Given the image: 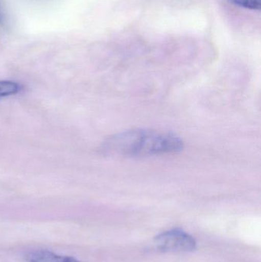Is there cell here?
<instances>
[{
    "instance_id": "6da1fadb",
    "label": "cell",
    "mask_w": 261,
    "mask_h": 262,
    "mask_svg": "<svg viewBox=\"0 0 261 262\" xmlns=\"http://www.w3.org/2000/svg\"><path fill=\"white\" fill-rule=\"evenodd\" d=\"M183 147L182 139L173 133L133 129L109 137L102 150L114 157H139L176 154Z\"/></svg>"
},
{
    "instance_id": "7a4b0ae2",
    "label": "cell",
    "mask_w": 261,
    "mask_h": 262,
    "mask_svg": "<svg viewBox=\"0 0 261 262\" xmlns=\"http://www.w3.org/2000/svg\"><path fill=\"white\" fill-rule=\"evenodd\" d=\"M155 243L159 250L170 253L193 252L196 248L194 238L179 229L162 232L156 237Z\"/></svg>"
},
{
    "instance_id": "3957f363",
    "label": "cell",
    "mask_w": 261,
    "mask_h": 262,
    "mask_svg": "<svg viewBox=\"0 0 261 262\" xmlns=\"http://www.w3.org/2000/svg\"><path fill=\"white\" fill-rule=\"evenodd\" d=\"M27 262H81L72 257L61 256L47 250L30 252L26 257Z\"/></svg>"
},
{
    "instance_id": "277c9868",
    "label": "cell",
    "mask_w": 261,
    "mask_h": 262,
    "mask_svg": "<svg viewBox=\"0 0 261 262\" xmlns=\"http://www.w3.org/2000/svg\"><path fill=\"white\" fill-rule=\"evenodd\" d=\"M21 87L19 84L13 81H0V97L9 96L15 95L19 92Z\"/></svg>"
},
{
    "instance_id": "5b68a950",
    "label": "cell",
    "mask_w": 261,
    "mask_h": 262,
    "mask_svg": "<svg viewBox=\"0 0 261 262\" xmlns=\"http://www.w3.org/2000/svg\"><path fill=\"white\" fill-rule=\"evenodd\" d=\"M231 3L241 7L253 10H260V0H229Z\"/></svg>"
},
{
    "instance_id": "8992f818",
    "label": "cell",
    "mask_w": 261,
    "mask_h": 262,
    "mask_svg": "<svg viewBox=\"0 0 261 262\" xmlns=\"http://www.w3.org/2000/svg\"><path fill=\"white\" fill-rule=\"evenodd\" d=\"M5 18L4 10H3V6H2L1 3H0V24L3 23V19Z\"/></svg>"
}]
</instances>
